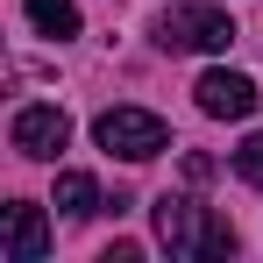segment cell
Here are the masks:
<instances>
[{
	"label": "cell",
	"mask_w": 263,
	"mask_h": 263,
	"mask_svg": "<svg viewBox=\"0 0 263 263\" xmlns=\"http://www.w3.org/2000/svg\"><path fill=\"white\" fill-rule=\"evenodd\" d=\"M157 242H164L171 256H206V263L242 249V242H235V228H228L220 214H206L199 199H178V192L157 199Z\"/></svg>",
	"instance_id": "cell-1"
},
{
	"label": "cell",
	"mask_w": 263,
	"mask_h": 263,
	"mask_svg": "<svg viewBox=\"0 0 263 263\" xmlns=\"http://www.w3.org/2000/svg\"><path fill=\"white\" fill-rule=\"evenodd\" d=\"M157 43L164 50H228L235 43V22H228V7L214 0H171L164 14H157Z\"/></svg>",
	"instance_id": "cell-2"
},
{
	"label": "cell",
	"mask_w": 263,
	"mask_h": 263,
	"mask_svg": "<svg viewBox=\"0 0 263 263\" xmlns=\"http://www.w3.org/2000/svg\"><path fill=\"white\" fill-rule=\"evenodd\" d=\"M92 135H100L107 157H128V164H149V157L171 149V128H164L149 107H107V114L92 121Z\"/></svg>",
	"instance_id": "cell-3"
},
{
	"label": "cell",
	"mask_w": 263,
	"mask_h": 263,
	"mask_svg": "<svg viewBox=\"0 0 263 263\" xmlns=\"http://www.w3.org/2000/svg\"><path fill=\"white\" fill-rule=\"evenodd\" d=\"M7 142H14L22 157L50 164V157L71 142V114H64V107H22V114H14V128H7Z\"/></svg>",
	"instance_id": "cell-4"
},
{
	"label": "cell",
	"mask_w": 263,
	"mask_h": 263,
	"mask_svg": "<svg viewBox=\"0 0 263 263\" xmlns=\"http://www.w3.org/2000/svg\"><path fill=\"white\" fill-rule=\"evenodd\" d=\"M0 249H7V263H43L50 256V220H43V206L14 199V206H7V228H0Z\"/></svg>",
	"instance_id": "cell-5"
},
{
	"label": "cell",
	"mask_w": 263,
	"mask_h": 263,
	"mask_svg": "<svg viewBox=\"0 0 263 263\" xmlns=\"http://www.w3.org/2000/svg\"><path fill=\"white\" fill-rule=\"evenodd\" d=\"M192 92H199V114H214V121H249L256 114V86L242 71H206Z\"/></svg>",
	"instance_id": "cell-6"
},
{
	"label": "cell",
	"mask_w": 263,
	"mask_h": 263,
	"mask_svg": "<svg viewBox=\"0 0 263 263\" xmlns=\"http://www.w3.org/2000/svg\"><path fill=\"white\" fill-rule=\"evenodd\" d=\"M22 7H29V22H36L43 36H57V43L79 36V0H22Z\"/></svg>",
	"instance_id": "cell-7"
},
{
	"label": "cell",
	"mask_w": 263,
	"mask_h": 263,
	"mask_svg": "<svg viewBox=\"0 0 263 263\" xmlns=\"http://www.w3.org/2000/svg\"><path fill=\"white\" fill-rule=\"evenodd\" d=\"M92 206H100V185H92L86 171H57V214H71V220H86Z\"/></svg>",
	"instance_id": "cell-8"
},
{
	"label": "cell",
	"mask_w": 263,
	"mask_h": 263,
	"mask_svg": "<svg viewBox=\"0 0 263 263\" xmlns=\"http://www.w3.org/2000/svg\"><path fill=\"white\" fill-rule=\"evenodd\" d=\"M235 178H242V185H263V135H249V142L235 149Z\"/></svg>",
	"instance_id": "cell-9"
}]
</instances>
